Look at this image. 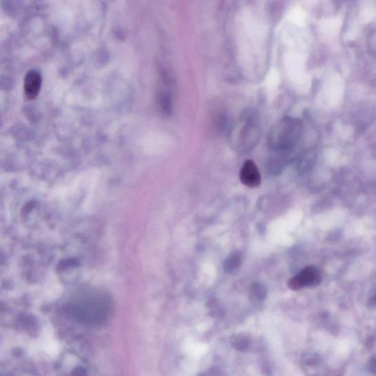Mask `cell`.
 Instances as JSON below:
<instances>
[{"label": "cell", "mask_w": 376, "mask_h": 376, "mask_svg": "<svg viewBox=\"0 0 376 376\" xmlns=\"http://www.w3.org/2000/svg\"><path fill=\"white\" fill-rule=\"evenodd\" d=\"M243 262V253L240 251H233L227 256L223 262L225 273L232 274L240 268Z\"/></svg>", "instance_id": "8992f818"}, {"label": "cell", "mask_w": 376, "mask_h": 376, "mask_svg": "<svg viewBox=\"0 0 376 376\" xmlns=\"http://www.w3.org/2000/svg\"><path fill=\"white\" fill-rule=\"evenodd\" d=\"M231 345L237 351L245 352L251 345V341L246 335L243 333L233 335L231 338Z\"/></svg>", "instance_id": "ba28073f"}, {"label": "cell", "mask_w": 376, "mask_h": 376, "mask_svg": "<svg viewBox=\"0 0 376 376\" xmlns=\"http://www.w3.org/2000/svg\"><path fill=\"white\" fill-rule=\"evenodd\" d=\"M240 179L243 185L248 188H257L261 185L260 173L253 160H246L244 163L240 170Z\"/></svg>", "instance_id": "277c9868"}, {"label": "cell", "mask_w": 376, "mask_h": 376, "mask_svg": "<svg viewBox=\"0 0 376 376\" xmlns=\"http://www.w3.org/2000/svg\"><path fill=\"white\" fill-rule=\"evenodd\" d=\"M302 123L295 118L284 117L273 126L269 134L268 144L275 152L288 153L301 138Z\"/></svg>", "instance_id": "6da1fadb"}, {"label": "cell", "mask_w": 376, "mask_h": 376, "mask_svg": "<svg viewBox=\"0 0 376 376\" xmlns=\"http://www.w3.org/2000/svg\"><path fill=\"white\" fill-rule=\"evenodd\" d=\"M322 277L319 270L314 266H308L292 277L288 282V287L292 290H299L306 287L318 285Z\"/></svg>", "instance_id": "3957f363"}, {"label": "cell", "mask_w": 376, "mask_h": 376, "mask_svg": "<svg viewBox=\"0 0 376 376\" xmlns=\"http://www.w3.org/2000/svg\"><path fill=\"white\" fill-rule=\"evenodd\" d=\"M240 124L236 137V145L240 150H248L254 147L259 140L260 127L257 119L251 113L244 116Z\"/></svg>", "instance_id": "7a4b0ae2"}, {"label": "cell", "mask_w": 376, "mask_h": 376, "mask_svg": "<svg viewBox=\"0 0 376 376\" xmlns=\"http://www.w3.org/2000/svg\"><path fill=\"white\" fill-rule=\"evenodd\" d=\"M199 376H219V372L216 368H211L206 372L200 374Z\"/></svg>", "instance_id": "30bf717a"}, {"label": "cell", "mask_w": 376, "mask_h": 376, "mask_svg": "<svg viewBox=\"0 0 376 376\" xmlns=\"http://www.w3.org/2000/svg\"><path fill=\"white\" fill-rule=\"evenodd\" d=\"M267 289L263 284L254 282L249 287V298L255 304L262 303L267 297Z\"/></svg>", "instance_id": "52a82bcc"}, {"label": "cell", "mask_w": 376, "mask_h": 376, "mask_svg": "<svg viewBox=\"0 0 376 376\" xmlns=\"http://www.w3.org/2000/svg\"><path fill=\"white\" fill-rule=\"evenodd\" d=\"M42 86V77L36 70H31L27 74L25 78V94L28 98L34 100L39 95Z\"/></svg>", "instance_id": "5b68a950"}, {"label": "cell", "mask_w": 376, "mask_h": 376, "mask_svg": "<svg viewBox=\"0 0 376 376\" xmlns=\"http://www.w3.org/2000/svg\"><path fill=\"white\" fill-rule=\"evenodd\" d=\"M160 106L163 109V113L166 115L171 114L172 112V100L169 94L163 93L160 97Z\"/></svg>", "instance_id": "9c48e42d"}]
</instances>
